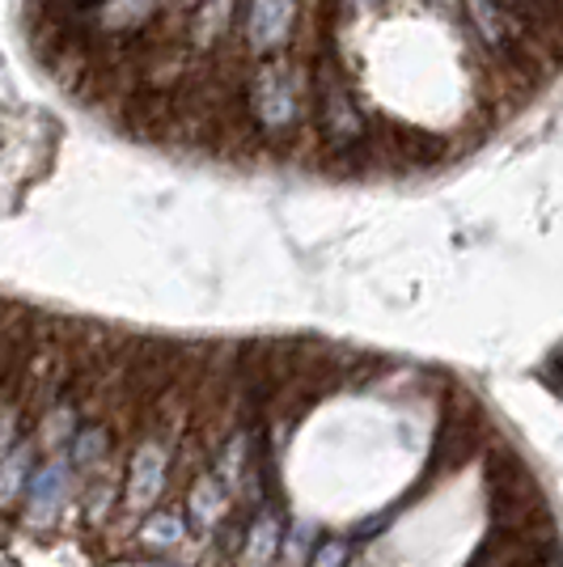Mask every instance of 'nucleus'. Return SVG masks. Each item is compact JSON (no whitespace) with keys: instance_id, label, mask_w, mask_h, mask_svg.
Segmentation results:
<instances>
[{"instance_id":"6e6552de","label":"nucleus","mask_w":563,"mask_h":567,"mask_svg":"<svg viewBox=\"0 0 563 567\" xmlns=\"http://www.w3.org/2000/svg\"><path fill=\"white\" fill-rule=\"evenodd\" d=\"M111 450V432L102 424L85 427V432H76V441H72V466H98L102 457Z\"/></svg>"},{"instance_id":"9d476101","label":"nucleus","mask_w":563,"mask_h":567,"mask_svg":"<svg viewBox=\"0 0 563 567\" xmlns=\"http://www.w3.org/2000/svg\"><path fill=\"white\" fill-rule=\"evenodd\" d=\"M191 513L204 520V525H212V520L225 513V492H221L212 478H199V483L191 487Z\"/></svg>"},{"instance_id":"39448f33","label":"nucleus","mask_w":563,"mask_h":567,"mask_svg":"<svg viewBox=\"0 0 563 567\" xmlns=\"http://www.w3.org/2000/svg\"><path fill=\"white\" fill-rule=\"evenodd\" d=\"M234 22V0H191L187 9V48L212 51Z\"/></svg>"},{"instance_id":"9b49d317","label":"nucleus","mask_w":563,"mask_h":567,"mask_svg":"<svg viewBox=\"0 0 563 567\" xmlns=\"http://www.w3.org/2000/svg\"><path fill=\"white\" fill-rule=\"evenodd\" d=\"M276 543H280V525H276L272 517H263L255 525V534H250V546H246L250 564H272V555H276Z\"/></svg>"},{"instance_id":"4468645a","label":"nucleus","mask_w":563,"mask_h":567,"mask_svg":"<svg viewBox=\"0 0 563 567\" xmlns=\"http://www.w3.org/2000/svg\"><path fill=\"white\" fill-rule=\"evenodd\" d=\"M13 432H18V411H13V406H0V457L9 453Z\"/></svg>"},{"instance_id":"f257e3e1","label":"nucleus","mask_w":563,"mask_h":567,"mask_svg":"<svg viewBox=\"0 0 563 567\" xmlns=\"http://www.w3.org/2000/svg\"><path fill=\"white\" fill-rule=\"evenodd\" d=\"M242 102H246V115H250L258 136L288 141L309 115V85L293 60H276L272 55V60L255 64Z\"/></svg>"},{"instance_id":"f8f14e48","label":"nucleus","mask_w":563,"mask_h":567,"mask_svg":"<svg viewBox=\"0 0 563 567\" xmlns=\"http://www.w3.org/2000/svg\"><path fill=\"white\" fill-rule=\"evenodd\" d=\"M72 415H76V411H72L69 402H64V406H55V411H48V432H43V441H48V445H64V441H69V432L76 427Z\"/></svg>"},{"instance_id":"f03ea898","label":"nucleus","mask_w":563,"mask_h":567,"mask_svg":"<svg viewBox=\"0 0 563 567\" xmlns=\"http://www.w3.org/2000/svg\"><path fill=\"white\" fill-rule=\"evenodd\" d=\"M309 106L318 111V132H323V144L330 153H356L360 144L369 141V118L356 102L348 76L339 72V64L323 55L318 60V72H314V94H309Z\"/></svg>"},{"instance_id":"2eb2a0df","label":"nucleus","mask_w":563,"mask_h":567,"mask_svg":"<svg viewBox=\"0 0 563 567\" xmlns=\"http://www.w3.org/2000/svg\"><path fill=\"white\" fill-rule=\"evenodd\" d=\"M318 567H344V546H339V543L323 546V559H318Z\"/></svg>"},{"instance_id":"20e7f679","label":"nucleus","mask_w":563,"mask_h":567,"mask_svg":"<svg viewBox=\"0 0 563 567\" xmlns=\"http://www.w3.org/2000/svg\"><path fill=\"white\" fill-rule=\"evenodd\" d=\"M165 466H170V453L162 450V441H144L141 450L132 453V466H127V508H149L157 504L165 487Z\"/></svg>"},{"instance_id":"0eeeda50","label":"nucleus","mask_w":563,"mask_h":567,"mask_svg":"<svg viewBox=\"0 0 563 567\" xmlns=\"http://www.w3.org/2000/svg\"><path fill=\"white\" fill-rule=\"evenodd\" d=\"M64 478H69V471H64V466H55V462L34 474V483H30V492H25V499H30V517L48 520L51 513L60 508V496H64Z\"/></svg>"},{"instance_id":"1a4fd4ad","label":"nucleus","mask_w":563,"mask_h":567,"mask_svg":"<svg viewBox=\"0 0 563 567\" xmlns=\"http://www.w3.org/2000/svg\"><path fill=\"white\" fill-rule=\"evenodd\" d=\"M25 474H30V445L13 450V457L0 466V504L18 499V492L25 487Z\"/></svg>"},{"instance_id":"ddd939ff","label":"nucleus","mask_w":563,"mask_h":567,"mask_svg":"<svg viewBox=\"0 0 563 567\" xmlns=\"http://www.w3.org/2000/svg\"><path fill=\"white\" fill-rule=\"evenodd\" d=\"M149 538H153V543H178V538H183V525H178V517H153Z\"/></svg>"},{"instance_id":"423d86ee","label":"nucleus","mask_w":563,"mask_h":567,"mask_svg":"<svg viewBox=\"0 0 563 567\" xmlns=\"http://www.w3.org/2000/svg\"><path fill=\"white\" fill-rule=\"evenodd\" d=\"M153 13H157V0H102L98 25L106 34H132V30H144Z\"/></svg>"},{"instance_id":"7ed1b4c3","label":"nucleus","mask_w":563,"mask_h":567,"mask_svg":"<svg viewBox=\"0 0 563 567\" xmlns=\"http://www.w3.org/2000/svg\"><path fill=\"white\" fill-rule=\"evenodd\" d=\"M301 0H246V43L255 55H276L293 39Z\"/></svg>"}]
</instances>
